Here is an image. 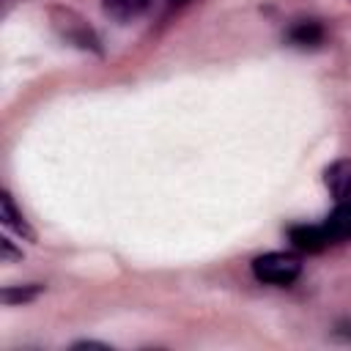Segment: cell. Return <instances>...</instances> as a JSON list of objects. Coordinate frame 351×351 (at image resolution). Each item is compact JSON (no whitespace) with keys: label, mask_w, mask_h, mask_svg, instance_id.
Returning a JSON list of instances; mask_svg holds the SVG:
<instances>
[{"label":"cell","mask_w":351,"mask_h":351,"mask_svg":"<svg viewBox=\"0 0 351 351\" xmlns=\"http://www.w3.org/2000/svg\"><path fill=\"white\" fill-rule=\"evenodd\" d=\"M288 239L302 252H321L326 244H332L324 225H293L288 230Z\"/></svg>","instance_id":"obj_3"},{"label":"cell","mask_w":351,"mask_h":351,"mask_svg":"<svg viewBox=\"0 0 351 351\" xmlns=\"http://www.w3.org/2000/svg\"><path fill=\"white\" fill-rule=\"evenodd\" d=\"M252 274L266 285H291L302 274V261L293 252H266L252 261Z\"/></svg>","instance_id":"obj_1"},{"label":"cell","mask_w":351,"mask_h":351,"mask_svg":"<svg viewBox=\"0 0 351 351\" xmlns=\"http://www.w3.org/2000/svg\"><path fill=\"white\" fill-rule=\"evenodd\" d=\"M288 41H291L293 47H302V49L318 47V44L324 41V27H321V22H315V19H302V22H296V25L288 30Z\"/></svg>","instance_id":"obj_6"},{"label":"cell","mask_w":351,"mask_h":351,"mask_svg":"<svg viewBox=\"0 0 351 351\" xmlns=\"http://www.w3.org/2000/svg\"><path fill=\"white\" fill-rule=\"evenodd\" d=\"M151 0H101V8L107 16L118 19V22H129L134 16H140L148 8Z\"/></svg>","instance_id":"obj_7"},{"label":"cell","mask_w":351,"mask_h":351,"mask_svg":"<svg viewBox=\"0 0 351 351\" xmlns=\"http://www.w3.org/2000/svg\"><path fill=\"white\" fill-rule=\"evenodd\" d=\"M74 348H107V351H110V346L96 343V340H80V343H74Z\"/></svg>","instance_id":"obj_11"},{"label":"cell","mask_w":351,"mask_h":351,"mask_svg":"<svg viewBox=\"0 0 351 351\" xmlns=\"http://www.w3.org/2000/svg\"><path fill=\"white\" fill-rule=\"evenodd\" d=\"M324 184L332 192L335 200H348L351 197V159H337L324 170Z\"/></svg>","instance_id":"obj_4"},{"label":"cell","mask_w":351,"mask_h":351,"mask_svg":"<svg viewBox=\"0 0 351 351\" xmlns=\"http://www.w3.org/2000/svg\"><path fill=\"white\" fill-rule=\"evenodd\" d=\"M49 16H52L55 30H58L69 44H74V47H80V49L101 52V47H99V38H96L93 27H90L80 14H74V11H69V8H52V11H49Z\"/></svg>","instance_id":"obj_2"},{"label":"cell","mask_w":351,"mask_h":351,"mask_svg":"<svg viewBox=\"0 0 351 351\" xmlns=\"http://www.w3.org/2000/svg\"><path fill=\"white\" fill-rule=\"evenodd\" d=\"M348 3H351V0H348Z\"/></svg>","instance_id":"obj_12"},{"label":"cell","mask_w":351,"mask_h":351,"mask_svg":"<svg viewBox=\"0 0 351 351\" xmlns=\"http://www.w3.org/2000/svg\"><path fill=\"white\" fill-rule=\"evenodd\" d=\"M324 228H326V233H329L332 241L351 239V203H340V206L329 214V219L324 222Z\"/></svg>","instance_id":"obj_8"},{"label":"cell","mask_w":351,"mask_h":351,"mask_svg":"<svg viewBox=\"0 0 351 351\" xmlns=\"http://www.w3.org/2000/svg\"><path fill=\"white\" fill-rule=\"evenodd\" d=\"M41 291H44V285H38V282H30V285H11V288H5V291L0 293V299H3L5 304H25V302H33Z\"/></svg>","instance_id":"obj_9"},{"label":"cell","mask_w":351,"mask_h":351,"mask_svg":"<svg viewBox=\"0 0 351 351\" xmlns=\"http://www.w3.org/2000/svg\"><path fill=\"white\" fill-rule=\"evenodd\" d=\"M0 222H3L5 228H11L14 233H19L22 239H27V241H33V239H36V233L30 230V225L25 222V217L16 211L14 197H11L5 189L0 192Z\"/></svg>","instance_id":"obj_5"},{"label":"cell","mask_w":351,"mask_h":351,"mask_svg":"<svg viewBox=\"0 0 351 351\" xmlns=\"http://www.w3.org/2000/svg\"><path fill=\"white\" fill-rule=\"evenodd\" d=\"M0 255H3V258H22V252L14 250L8 239H0Z\"/></svg>","instance_id":"obj_10"}]
</instances>
